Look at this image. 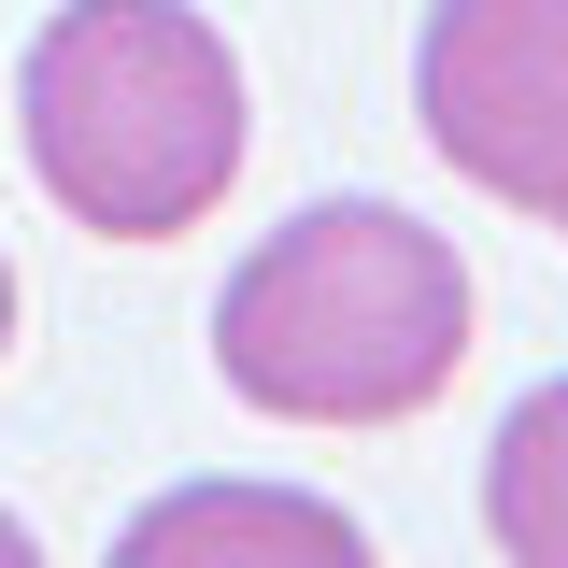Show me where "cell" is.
<instances>
[{"mask_svg":"<svg viewBox=\"0 0 568 568\" xmlns=\"http://www.w3.org/2000/svg\"><path fill=\"white\" fill-rule=\"evenodd\" d=\"M413 114L440 171L568 227V0H426Z\"/></svg>","mask_w":568,"mask_h":568,"instance_id":"3","label":"cell"},{"mask_svg":"<svg viewBox=\"0 0 568 568\" xmlns=\"http://www.w3.org/2000/svg\"><path fill=\"white\" fill-rule=\"evenodd\" d=\"M29 171L100 242H185L242 185V58L200 0H58L14 71Z\"/></svg>","mask_w":568,"mask_h":568,"instance_id":"2","label":"cell"},{"mask_svg":"<svg viewBox=\"0 0 568 568\" xmlns=\"http://www.w3.org/2000/svg\"><path fill=\"white\" fill-rule=\"evenodd\" d=\"M484 526L511 568H568V369L526 384L484 440Z\"/></svg>","mask_w":568,"mask_h":568,"instance_id":"5","label":"cell"},{"mask_svg":"<svg viewBox=\"0 0 568 568\" xmlns=\"http://www.w3.org/2000/svg\"><path fill=\"white\" fill-rule=\"evenodd\" d=\"M0 568H43V540H29V526H14V511H0Z\"/></svg>","mask_w":568,"mask_h":568,"instance_id":"6","label":"cell"},{"mask_svg":"<svg viewBox=\"0 0 568 568\" xmlns=\"http://www.w3.org/2000/svg\"><path fill=\"white\" fill-rule=\"evenodd\" d=\"M0 355H14V256H0Z\"/></svg>","mask_w":568,"mask_h":568,"instance_id":"7","label":"cell"},{"mask_svg":"<svg viewBox=\"0 0 568 568\" xmlns=\"http://www.w3.org/2000/svg\"><path fill=\"white\" fill-rule=\"evenodd\" d=\"M213 369L271 426H413L469 369V271L398 200H313L227 271Z\"/></svg>","mask_w":568,"mask_h":568,"instance_id":"1","label":"cell"},{"mask_svg":"<svg viewBox=\"0 0 568 568\" xmlns=\"http://www.w3.org/2000/svg\"><path fill=\"white\" fill-rule=\"evenodd\" d=\"M100 568H384V555L313 484H171L114 526Z\"/></svg>","mask_w":568,"mask_h":568,"instance_id":"4","label":"cell"}]
</instances>
